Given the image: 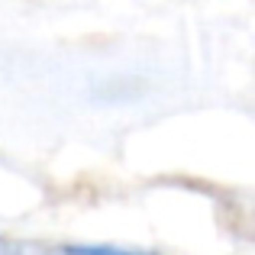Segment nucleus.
I'll list each match as a JSON object with an SVG mask.
<instances>
[{"instance_id": "nucleus-1", "label": "nucleus", "mask_w": 255, "mask_h": 255, "mask_svg": "<svg viewBox=\"0 0 255 255\" xmlns=\"http://www.w3.org/2000/svg\"><path fill=\"white\" fill-rule=\"evenodd\" d=\"M65 255H158L142 249H120V246H65Z\"/></svg>"}]
</instances>
